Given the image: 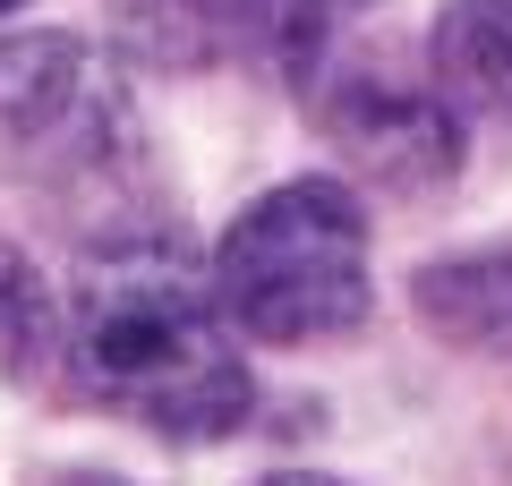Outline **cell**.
Here are the masks:
<instances>
[{
  "mask_svg": "<svg viewBox=\"0 0 512 486\" xmlns=\"http://www.w3.org/2000/svg\"><path fill=\"white\" fill-rule=\"evenodd\" d=\"M69 359L111 410L171 444H214L248 427V367H239L222 307L171 248H111L77 273Z\"/></svg>",
  "mask_w": 512,
  "mask_h": 486,
  "instance_id": "1",
  "label": "cell"
},
{
  "mask_svg": "<svg viewBox=\"0 0 512 486\" xmlns=\"http://www.w3.org/2000/svg\"><path fill=\"white\" fill-rule=\"evenodd\" d=\"M214 307L248 342H333L367 316V205L342 180L256 197L214 248Z\"/></svg>",
  "mask_w": 512,
  "mask_h": 486,
  "instance_id": "2",
  "label": "cell"
},
{
  "mask_svg": "<svg viewBox=\"0 0 512 486\" xmlns=\"http://www.w3.org/2000/svg\"><path fill=\"white\" fill-rule=\"evenodd\" d=\"M0 128L18 145H35L43 162H77V171L137 154V111H128L120 77L77 35L0 43Z\"/></svg>",
  "mask_w": 512,
  "mask_h": 486,
  "instance_id": "3",
  "label": "cell"
},
{
  "mask_svg": "<svg viewBox=\"0 0 512 486\" xmlns=\"http://www.w3.org/2000/svg\"><path fill=\"white\" fill-rule=\"evenodd\" d=\"M325 128L350 171H367L393 197H427L461 171V120L444 111V86H393L384 69H359L325 94Z\"/></svg>",
  "mask_w": 512,
  "mask_h": 486,
  "instance_id": "4",
  "label": "cell"
},
{
  "mask_svg": "<svg viewBox=\"0 0 512 486\" xmlns=\"http://www.w3.org/2000/svg\"><path fill=\"white\" fill-rule=\"evenodd\" d=\"M436 86L487 120H512V0H444L436 18Z\"/></svg>",
  "mask_w": 512,
  "mask_h": 486,
  "instance_id": "5",
  "label": "cell"
},
{
  "mask_svg": "<svg viewBox=\"0 0 512 486\" xmlns=\"http://www.w3.org/2000/svg\"><path fill=\"white\" fill-rule=\"evenodd\" d=\"M419 316L461 350H512V248L495 256H453L410 282Z\"/></svg>",
  "mask_w": 512,
  "mask_h": 486,
  "instance_id": "6",
  "label": "cell"
},
{
  "mask_svg": "<svg viewBox=\"0 0 512 486\" xmlns=\"http://www.w3.org/2000/svg\"><path fill=\"white\" fill-rule=\"evenodd\" d=\"M214 18L222 43H239L248 60H265L274 77H308L325 60V26H333V0H197Z\"/></svg>",
  "mask_w": 512,
  "mask_h": 486,
  "instance_id": "7",
  "label": "cell"
},
{
  "mask_svg": "<svg viewBox=\"0 0 512 486\" xmlns=\"http://www.w3.org/2000/svg\"><path fill=\"white\" fill-rule=\"evenodd\" d=\"M43 359H52V299H43V282L26 273L18 248H0V367L35 376Z\"/></svg>",
  "mask_w": 512,
  "mask_h": 486,
  "instance_id": "8",
  "label": "cell"
},
{
  "mask_svg": "<svg viewBox=\"0 0 512 486\" xmlns=\"http://www.w3.org/2000/svg\"><path fill=\"white\" fill-rule=\"evenodd\" d=\"M265 486H342V478H265Z\"/></svg>",
  "mask_w": 512,
  "mask_h": 486,
  "instance_id": "9",
  "label": "cell"
},
{
  "mask_svg": "<svg viewBox=\"0 0 512 486\" xmlns=\"http://www.w3.org/2000/svg\"><path fill=\"white\" fill-rule=\"evenodd\" d=\"M9 9H18V0H0V18H9Z\"/></svg>",
  "mask_w": 512,
  "mask_h": 486,
  "instance_id": "10",
  "label": "cell"
},
{
  "mask_svg": "<svg viewBox=\"0 0 512 486\" xmlns=\"http://www.w3.org/2000/svg\"><path fill=\"white\" fill-rule=\"evenodd\" d=\"M333 9H359V0H333Z\"/></svg>",
  "mask_w": 512,
  "mask_h": 486,
  "instance_id": "11",
  "label": "cell"
}]
</instances>
